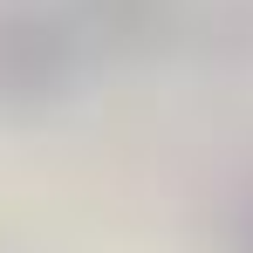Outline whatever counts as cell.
<instances>
[{
	"label": "cell",
	"mask_w": 253,
	"mask_h": 253,
	"mask_svg": "<svg viewBox=\"0 0 253 253\" xmlns=\"http://www.w3.org/2000/svg\"><path fill=\"white\" fill-rule=\"evenodd\" d=\"M69 42L55 28V14L28 0H0V96H42L62 83Z\"/></svg>",
	"instance_id": "obj_1"
},
{
	"label": "cell",
	"mask_w": 253,
	"mask_h": 253,
	"mask_svg": "<svg viewBox=\"0 0 253 253\" xmlns=\"http://www.w3.org/2000/svg\"><path fill=\"white\" fill-rule=\"evenodd\" d=\"M247 212H253V206H247Z\"/></svg>",
	"instance_id": "obj_2"
}]
</instances>
